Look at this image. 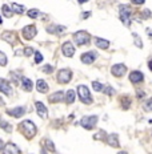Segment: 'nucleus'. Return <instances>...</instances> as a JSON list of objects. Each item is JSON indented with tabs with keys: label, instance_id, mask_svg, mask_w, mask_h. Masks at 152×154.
<instances>
[{
	"label": "nucleus",
	"instance_id": "obj_1",
	"mask_svg": "<svg viewBox=\"0 0 152 154\" xmlns=\"http://www.w3.org/2000/svg\"><path fill=\"white\" fill-rule=\"evenodd\" d=\"M19 129L28 139L33 138V137L36 135V133H37V127H36V125L32 122V121H29V119L23 121V122L19 125Z\"/></svg>",
	"mask_w": 152,
	"mask_h": 154
},
{
	"label": "nucleus",
	"instance_id": "obj_2",
	"mask_svg": "<svg viewBox=\"0 0 152 154\" xmlns=\"http://www.w3.org/2000/svg\"><path fill=\"white\" fill-rule=\"evenodd\" d=\"M119 17H120L121 23L124 24L125 27L131 25V17H132V9L129 8V5L121 4L119 5Z\"/></svg>",
	"mask_w": 152,
	"mask_h": 154
},
{
	"label": "nucleus",
	"instance_id": "obj_3",
	"mask_svg": "<svg viewBox=\"0 0 152 154\" xmlns=\"http://www.w3.org/2000/svg\"><path fill=\"white\" fill-rule=\"evenodd\" d=\"M78 94H79V98L82 101L83 104H87V105H91L94 102L92 100V96L90 93V89L87 88L86 85H79L78 86Z\"/></svg>",
	"mask_w": 152,
	"mask_h": 154
},
{
	"label": "nucleus",
	"instance_id": "obj_4",
	"mask_svg": "<svg viewBox=\"0 0 152 154\" xmlns=\"http://www.w3.org/2000/svg\"><path fill=\"white\" fill-rule=\"evenodd\" d=\"M74 41L76 42V45L83 46L91 41V35L87 31H78L74 33Z\"/></svg>",
	"mask_w": 152,
	"mask_h": 154
},
{
	"label": "nucleus",
	"instance_id": "obj_5",
	"mask_svg": "<svg viewBox=\"0 0 152 154\" xmlns=\"http://www.w3.org/2000/svg\"><path fill=\"white\" fill-rule=\"evenodd\" d=\"M96 122H98V116H88V117H83L80 121V125L87 130H92Z\"/></svg>",
	"mask_w": 152,
	"mask_h": 154
},
{
	"label": "nucleus",
	"instance_id": "obj_6",
	"mask_svg": "<svg viewBox=\"0 0 152 154\" xmlns=\"http://www.w3.org/2000/svg\"><path fill=\"white\" fill-rule=\"evenodd\" d=\"M72 80V70L66 68V69H60L58 72V81L60 84H68Z\"/></svg>",
	"mask_w": 152,
	"mask_h": 154
},
{
	"label": "nucleus",
	"instance_id": "obj_7",
	"mask_svg": "<svg viewBox=\"0 0 152 154\" xmlns=\"http://www.w3.org/2000/svg\"><path fill=\"white\" fill-rule=\"evenodd\" d=\"M36 33H37V29H36V27L33 24L25 25V27L21 29V35H23V37L25 38V40H32V38L36 36Z\"/></svg>",
	"mask_w": 152,
	"mask_h": 154
},
{
	"label": "nucleus",
	"instance_id": "obj_8",
	"mask_svg": "<svg viewBox=\"0 0 152 154\" xmlns=\"http://www.w3.org/2000/svg\"><path fill=\"white\" fill-rule=\"evenodd\" d=\"M35 108H36V113H37V116H39L40 118L46 119L48 117V109H47V106H46L43 102L36 101V102H35Z\"/></svg>",
	"mask_w": 152,
	"mask_h": 154
},
{
	"label": "nucleus",
	"instance_id": "obj_9",
	"mask_svg": "<svg viewBox=\"0 0 152 154\" xmlns=\"http://www.w3.org/2000/svg\"><path fill=\"white\" fill-rule=\"evenodd\" d=\"M62 52H63V54H64L66 57H72V56H74V53H75V46H74V44H72L71 41L63 42Z\"/></svg>",
	"mask_w": 152,
	"mask_h": 154
},
{
	"label": "nucleus",
	"instance_id": "obj_10",
	"mask_svg": "<svg viewBox=\"0 0 152 154\" xmlns=\"http://www.w3.org/2000/svg\"><path fill=\"white\" fill-rule=\"evenodd\" d=\"M125 72H127V66L124 64H115V65L111 68V73L115 77H121L124 76Z\"/></svg>",
	"mask_w": 152,
	"mask_h": 154
},
{
	"label": "nucleus",
	"instance_id": "obj_11",
	"mask_svg": "<svg viewBox=\"0 0 152 154\" xmlns=\"http://www.w3.org/2000/svg\"><path fill=\"white\" fill-rule=\"evenodd\" d=\"M143 80H144V74L140 70H133L129 73V81L132 84H140V82H143Z\"/></svg>",
	"mask_w": 152,
	"mask_h": 154
},
{
	"label": "nucleus",
	"instance_id": "obj_12",
	"mask_svg": "<svg viewBox=\"0 0 152 154\" xmlns=\"http://www.w3.org/2000/svg\"><path fill=\"white\" fill-rule=\"evenodd\" d=\"M3 154H21V153H20V149L16 146L15 143L8 142L3 147Z\"/></svg>",
	"mask_w": 152,
	"mask_h": 154
},
{
	"label": "nucleus",
	"instance_id": "obj_13",
	"mask_svg": "<svg viewBox=\"0 0 152 154\" xmlns=\"http://www.w3.org/2000/svg\"><path fill=\"white\" fill-rule=\"evenodd\" d=\"M25 113V108L24 106H16L13 109H7V114L15 117V118H20L23 117V114Z\"/></svg>",
	"mask_w": 152,
	"mask_h": 154
},
{
	"label": "nucleus",
	"instance_id": "obj_14",
	"mask_svg": "<svg viewBox=\"0 0 152 154\" xmlns=\"http://www.w3.org/2000/svg\"><path fill=\"white\" fill-rule=\"evenodd\" d=\"M96 57H98V54L91 50V52H86V53H83L82 57H80V60H82V62H84V64H92V62L96 60Z\"/></svg>",
	"mask_w": 152,
	"mask_h": 154
},
{
	"label": "nucleus",
	"instance_id": "obj_15",
	"mask_svg": "<svg viewBox=\"0 0 152 154\" xmlns=\"http://www.w3.org/2000/svg\"><path fill=\"white\" fill-rule=\"evenodd\" d=\"M0 92L7 94V96H11L12 94V88L9 82H8L5 78H0Z\"/></svg>",
	"mask_w": 152,
	"mask_h": 154
},
{
	"label": "nucleus",
	"instance_id": "obj_16",
	"mask_svg": "<svg viewBox=\"0 0 152 154\" xmlns=\"http://www.w3.org/2000/svg\"><path fill=\"white\" fill-rule=\"evenodd\" d=\"M105 142L108 143L109 146H112V147H119V146H120V142H119V135H117L116 133H112V134L107 135Z\"/></svg>",
	"mask_w": 152,
	"mask_h": 154
},
{
	"label": "nucleus",
	"instance_id": "obj_17",
	"mask_svg": "<svg viewBox=\"0 0 152 154\" xmlns=\"http://www.w3.org/2000/svg\"><path fill=\"white\" fill-rule=\"evenodd\" d=\"M64 100H66V96H64L63 92H56L48 97V101H50L51 104H58V102H62Z\"/></svg>",
	"mask_w": 152,
	"mask_h": 154
},
{
	"label": "nucleus",
	"instance_id": "obj_18",
	"mask_svg": "<svg viewBox=\"0 0 152 154\" xmlns=\"http://www.w3.org/2000/svg\"><path fill=\"white\" fill-rule=\"evenodd\" d=\"M20 85H21V89L25 90V92H31L32 88H33V84H32V81L27 77H23L21 76V80H20Z\"/></svg>",
	"mask_w": 152,
	"mask_h": 154
},
{
	"label": "nucleus",
	"instance_id": "obj_19",
	"mask_svg": "<svg viewBox=\"0 0 152 154\" xmlns=\"http://www.w3.org/2000/svg\"><path fill=\"white\" fill-rule=\"evenodd\" d=\"M67 28L63 27V25H55V24H52V25H48L47 27V32H50V33H52V35H60L62 32H64Z\"/></svg>",
	"mask_w": 152,
	"mask_h": 154
},
{
	"label": "nucleus",
	"instance_id": "obj_20",
	"mask_svg": "<svg viewBox=\"0 0 152 154\" xmlns=\"http://www.w3.org/2000/svg\"><path fill=\"white\" fill-rule=\"evenodd\" d=\"M1 38H3V40H5L7 42H9V44H12V45H13V44L16 42V37H15V33H13V32H8V31L3 32Z\"/></svg>",
	"mask_w": 152,
	"mask_h": 154
},
{
	"label": "nucleus",
	"instance_id": "obj_21",
	"mask_svg": "<svg viewBox=\"0 0 152 154\" xmlns=\"http://www.w3.org/2000/svg\"><path fill=\"white\" fill-rule=\"evenodd\" d=\"M95 45L98 46V48H100V49H108L109 41H108V40H104V38L96 37V38H95Z\"/></svg>",
	"mask_w": 152,
	"mask_h": 154
},
{
	"label": "nucleus",
	"instance_id": "obj_22",
	"mask_svg": "<svg viewBox=\"0 0 152 154\" xmlns=\"http://www.w3.org/2000/svg\"><path fill=\"white\" fill-rule=\"evenodd\" d=\"M36 89H37V92H40V93H47L50 88H48V84L44 80H37V82H36Z\"/></svg>",
	"mask_w": 152,
	"mask_h": 154
},
{
	"label": "nucleus",
	"instance_id": "obj_23",
	"mask_svg": "<svg viewBox=\"0 0 152 154\" xmlns=\"http://www.w3.org/2000/svg\"><path fill=\"white\" fill-rule=\"evenodd\" d=\"M11 11H12V13L21 15V13L25 11V8H24V5H20V4H17V3H12L11 4Z\"/></svg>",
	"mask_w": 152,
	"mask_h": 154
},
{
	"label": "nucleus",
	"instance_id": "obj_24",
	"mask_svg": "<svg viewBox=\"0 0 152 154\" xmlns=\"http://www.w3.org/2000/svg\"><path fill=\"white\" fill-rule=\"evenodd\" d=\"M120 104H121V108L124 109V110L129 109V106H131V97L123 96V97L120 98Z\"/></svg>",
	"mask_w": 152,
	"mask_h": 154
},
{
	"label": "nucleus",
	"instance_id": "obj_25",
	"mask_svg": "<svg viewBox=\"0 0 152 154\" xmlns=\"http://www.w3.org/2000/svg\"><path fill=\"white\" fill-rule=\"evenodd\" d=\"M75 98H76V93H75V90H72V89H71V90H68V92H67V94H66V102L67 104H72V102H74L75 101Z\"/></svg>",
	"mask_w": 152,
	"mask_h": 154
},
{
	"label": "nucleus",
	"instance_id": "obj_26",
	"mask_svg": "<svg viewBox=\"0 0 152 154\" xmlns=\"http://www.w3.org/2000/svg\"><path fill=\"white\" fill-rule=\"evenodd\" d=\"M27 15H28V17H31V19H37L40 16V11L39 9H29Z\"/></svg>",
	"mask_w": 152,
	"mask_h": 154
},
{
	"label": "nucleus",
	"instance_id": "obj_27",
	"mask_svg": "<svg viewBox=\"0 0 152 154\" xmlns=\"http://www.w3.org/2000/svg\"><path fill=\"white\" fill-rule=\"evenodd\" d=\"M44 141V143H46V146H47V149L50 151H52V153H55V151H56V149H55V145L54 143H52V141H51V139H43Z\"/></svg>",
	"mask_w": 152,
	"mask_h": 154
},
{
	"label": "nucleus",
	"instance_id": "obj_28",
	"mask_svg": "<svg viewBox=\"0 0 152 154\" xmlns=\"http://www.w3.org/2000/svg\"><path fill=\"white\" fill-rule=\"evenodd\" d=\"M0 126L3 127L7 133H11V131H12V125H9L7 121H0Z\"/></svg>",
	"mask_w": 152,
	"mask_h": 154
},
{
	"label": "nucleus",
	"instance_id": "obj_29",
	"mask_svg": "<svg viewBox=\"0 0 152 154\" xmlns=\"http://www.w3.org/2000/svg\"><path fill=\"white\" fill-rule=\"evenodd\" d=\"M92 86H94L95 92H103V89H104L103 84H101V82H99V81H94V82H92Z\"/></svg>",
	"mask_w": 152,
	"mask_h": 154
},
{
	"label": "nucleus",
	"instance_id": "obj_30",
	"mask_svg": "<svg viewBox=\"0 0 152 154\" xmlns=\"http://www.w3.org/2000/svg\"><path fill=\"white\" fill-rule=\"evenodd\" d=\"M1 11H3V15L5 16V17H11V16H12V11L9 9L8 5H5V4L1 7Z\"/></svg>",
	"mask_w": 152,
	"mask_h": 154
},
{
	"label": "nucleus",
	"instance_id": "obj_31",
	"mask_svg": "<svg viewBox=\"0 0 152 154\" xmlns=\"http://www.w3.org/2000/svg\"><path fill=\"white\" fill-rule=\"evenodd\" d=\"M132 36H133V40H135V45H136L137 48H143V41L139 38L137 33H132Z\"/></svg>",
	"mask_w": 152,
	"mask_h": 154
},
{
	"label": "nucleus",
	"instance_id": "obj_32",
	"mask_svg": "<svg viewBox=\"0 0 152 154\" xmlns=\"http://www.w3.org/2000/svg\"><path fill=\"white\" fill-rule=\"evenodd\" d=\"M103 92H104V94H107V96H113V94H115V89H113L112 86H104Z\"/></svg>",
	"mask_w": 152,
	"mask_h": 154
},
{
	"label": "nucleus",
	"instance_id": "obj_33",
	"mask_svg": "<svg viewBox=\"0 0 152 154\" xmlns=\"http://www.w3.org/2000/svg\"><path fill=\"white\" fill-rule=\"evenodd\" d=\"M7 62H8L7 56H5V54H4L3 52L0 50V65H1V66H5V65H7Z\"/></svg>",
	"mask_w": 152,
	"mask_h": 154
},
{
	"label": "nucleus",
	"instance_id": "obj_34",
	"mask_svg": "<svg viewBox=\"0 0 152 154\" xmlns=\"http://www.w3.org/2000/svg\"><path fill=\"white\" fill-rule=\"evenodd\" d=\"M94 138H95V139H104V141H105V138H107V134H105L104 130H100L98 134L94 135Z\"/></svg>",
	"mask_w": 152,
	"mask_h": 154
},
{
	"label": "nucleus",
	"instance_id": "obj_35",
	"mask_svg": "<svg viewBox=\"0 0 152 154\" xmlns=\"http://www.w3.org/2000/svg\"><path fill=\"white\" fill-rule=\"evenodd\" d=\"M144 109L147 110V112H151V110H152V97H151V98H148L147 101H145V104H144Z\"/></svg>",
	"mask_w": 152,
	"mask_h": 154
},
{
	"label": "nucleus",
	"instance_id": "obj_36",
	"mask_svg": "<svg viewBox=\"0 0 152 154\" xmlns=\"http://www.w3.org/2000/svg\"><path fill=\"white\" fill-rule=\"evenodd\" d=\"M42 70H43L44 73H52V72H54V66L52 65H44L43 68H42Z\"/></svg>",
	"mask_w": 152,
	"mask_h": 154
},
{
	"label": "nucleus",
	"instance_id": "obj_37",
	"mask_svg": "<svg viewBox=\"0 0 152 154\" xmlns=\"http://www.w3.org/2000/svg\"><path fill=\"white\" fill-rule=\"evenodd\" d=\"M23 53H24V56H31V54L35 53V52H33V48H31V46H25L24 50H23Z\"/></svg>",
	"mask_w": 152,
	"mask_h": 154
},
{
	"label": "nucleus",
	"instance_id": "obj_38",
	"mask_svg": "<svg viewBox=\"0 0 152 154\" xmlns=\"http://www.w3.org/2000/svg\"><path fill=\"white\" fill-rule=\"evenodd\" d=\"M42 61H43V54L40 53V52H35V62L36 64H40Z\"/></svg>",
	"mask_w": 152,
	"mask_h": 154
},
{
	"label": "nucleus",
	"instance_id": "obj_39",
	"mask_svg": "<svg viewBox=\"0 0 152 154\" xmlns=\"http://www.w3.org/2000/svg\"><path fill=\"white\" fill-rule=\"evenodd\" d=\"M141 13H143V15H141V19H148L149 16H151V11H149V9H144Z\"/></svg>",
	"mask_w": 152,
	"mask_h": 154
},
{
	"label": "nucleus",
	"instance_id": "obj_40",
	"mask_svg": "<svg viewBox=\"0 0 152 154\" xmlns=\"http://www.w3.org/2000/svg\"><path fill=\"white\" fill-rule=\"evenodd\" d=\"M11 76L13 77V81H15V84H19V76L16 74V72H12Z\"/></svg>",
	"mask_w": 152,
	"mask_h": 154
},
{
	"label": "nucleus",
	"instance_id": "obj_41",
	"mask_svg": "<svg viewBox=\"0 0 152 154\" xmlns=\"http://www.w3.org/2000/svg\"><path fill=\"white\" fill-rule=\"evenodd\" d=\"M131 3L137 4V5H140V4H144V3H145V0H131Z\"/></svg>",
	"mask_w": 152,
	"mask_h": 154
},
{
	"label": "nucleus",
	"instance_id": "obj_42",
	"mask_svg": "<svg viewBox=\"0 0 152 154\" xmlns=\"http://www.w3.org/2000/svg\"><path fill=\"white\" fill-rule=\"evenodd\" d=\"M90 16H91V12L88 11V12H83L82 17H83V19H87V17H90Z\"/></svg>",
	"mask_w": 152,
	"mask_h": 154
},
{
	"label": "nucleus",
	"instance_id": "obj_43",
	"mask_svg": "<svg viewBox=\"0 0 152 154\" xmlns=\"http://www.w3.org/2000/svg\"><path fill=\"white\" fill-rule=\"evenodd\" d=\"M137 97H139V98L144 97V92H140V90H137Z\"/></svg>",
	"mask_w": 152,
	"mask_h": 154
},
{
	"label": "nucleus",
	"instance_id": "obj_44",
	"mask_svg": "<svg viewBox=\"0 0 152 154\" xmlns=\"http://www.w3.org/2000/svg\"><path fill=\"white\" fill-rule=\"evenodd\" d=\"M148 68H149V70H151V72H152V58H151V60H149V61H148Z\"/></svg>",
	"mask_w": 152,
	"mask_h": 154
},
{
	"label": "nucleus",
	"instance_id": "obj_45",
	"mask_svg": "<svg viewBox=\"0 0 152 154\" xmlns=\"http://www.w3.org/2000/svg\"><path fill=\"white\" fill-rule=\"evenodd\" d=\"M3 147H4V143H3V141L0 139V151H3Z\"/></svg>",
	"mask_w": 152,
	"mask_h": 154
},
{
	"label": "nucleus",
	"instance_id": "obj_46",
	"mask_svg": "<svg viewBox=\"0 0 152 154\" xmlns=\"http://www.w3.org/2000/svg\"><path fill=\"white\" fill-rule=\"evenodd\" d=\"M87 1H88V0H78L79 4H84V3H87Z\"/></svg>",
	"mask_w": 152,
	"mask_h": 154
},
{
	"label": "nucleus",
	"instance_id": "obj_47",
	"mask_svg": "<svg viewBox=\"0 0 152 154\" xmlns=\"http://www.w3.org/2000/svg\"><path fill=\"white\" fill-rule=\"evenodd\" d=\"M117 154H128V153H127V151H119Z\"/></svg>",
	"mask_w": 152,
	"mask_h": 154
},
{
	"label": "nucleus",
	"instance_id": "obj_48",
	"mask_svg": "<svg viewBox=\"0 0 152 154\" xmlns=\"http://www.w3.org/2000/svg\"><path fill=\"white\" fill-rule=\"evenodd\" d=\"M42 154H47V150H44L43 149V150H42Z\"/></svg>",
	"mask_w": 152,
	"mask_h": 154
},
{
	"label": "nucleus",
	"instance_id": "obj_49",
	"mask_svg": "<svg viewBox=\"0 0 152 154\" xmlns=\"http://www.w3.org/2000/svg\"><path fill=\"white\" fill-rule=\"evenodd\" d=\"M1 23H3V19H1V17H0V24H1Z\"/></svg>",
	"mask_w": 152,
	"mask_h": 154
},
{
	"label": "nucleus",
	"instance_id": "obj_50",
	"mask_svg": "<svg viewBox=\"0 0 152 154\" xmlns=\"http://www.w3.org/2000/svg\"><path fill=\"white\" fill-rule=\"evenodd\" d=\"M0 121H1V118H0Z\"/></svg>",
	"mask_w": 152,
	"mask_h": 154
}]
</instances>
